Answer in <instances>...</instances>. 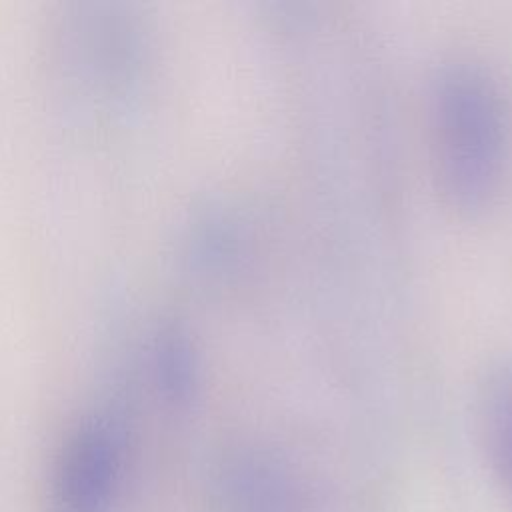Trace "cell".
Returning <instances> with one entry per match:
<instances>
[{
	"label": "cell",
	"mask_w": 512,
	"mask_h": 512,
	"mask_svg": "<svg viewBox=\"0 0 512 512\" xmlns=\"http://www.w3.org/2000/svg\"><path fill=\"white\" fill-rule=\"evenodd\" d=\"M428 172L440 206L458 220L486 216L512 168V112L496 72L476 54L442 56L424 88Z\"/></svg>",
	"instance_id": "1"
},
{
	"label": "cell",
	"mask_w": 512,
	"mask_h": 512,
	"mask_svg": "<svg viewBox=\"0 0 512 512\" xmlns=\"http://www.w3.org/2000/svg\"><path fill=\"white\" fill-rule=\"evenodd\" d=\"M130 448V418L120 398L78 418L56 456L48 512H116Z\"/></svg>",
	"instance_id": "2"
},
{
	"label": "cell",
	"mask_w": 512,
	"mask_h": 512,
	"mask_svg": "<svg viewBox=\"0 0 512 512\" xmlns=\"http://www.w3.org/2000/svg\"><path fill=\"white\" fill-rule=\"evenodd\" d=\"M476 420L492 478L512 512V356H496L478 372Z\"/></svg>",
	"instance_id": "3"
},
{
	"label": "cell",
	"mask_w": 512,
	"mask_h": 512,
	"mask_svg": "<svg viewBox=\"0 0 512 512\" xmlns=\"http://www.w3.org/2000/svg\"><path fill=\"white\" fill-rule=\"evenodd\" d=\"M188 258L196 274L212 282L236 280L254 260L248 222L232 206H210L192 222Z\"/></svg>",
	"instance_id": "4"
},
{
	"label": "cell",
	"mask_w": 512,
	"mask_h": 512,
	"mask_svg": "<svg viewBox=\"0 0 512 512\" xmlns=\"http://www.w3.org/2000/svg\"><path fill=\"white\" fill-rule=\"evenodd\" d=\"M150 382L158 398L174 410H186L196 404L204 386V358L192 332L168 322L150 344Z\"/></svg>",
	"instance_id": "5"
}]
</instances>
